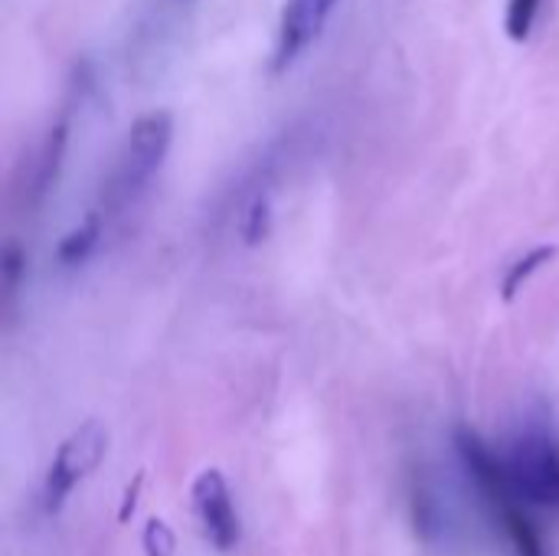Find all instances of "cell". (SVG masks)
Segmentation results:
<instances>
[{"label": "cell", "mask_w": 559, "mask_h": 556, "mask_svg": "<svg viewBox=\"0 0 559 556\" xmlns=\"http://www.w3.org/2000/svg\"><path fill=\"white\" fill-rule=\"evenodd\" d=\"M102 223H105V216L95 210V213H88L82 223H79V229H72L66 239H62V246H59V259L62 262H69V265H79L92 249H95V242H98V236H102Z\"/></svg>", "instance_id": "6"}, {"label": "cell", "mask_w": 559, "mask_h": 556, "mask_svg": "<svg viewBox=\"0 0 559 556\" xmlns=\"http://www.w3.org/2000/svg\"><path fill=\"white\" fill-rule=\"evenodd\" d=\"M540 3L544 0H508V16H504V26H508V36L524 43L537 23V13H540Z\"/></svg>", "instance_id": "7"}, {"label": "cell", "mask_w": 559, "mask_h": 556, "mask_svg": "<svg viewBox=\"0 0 559 556\" xmlns=\"http://www.w3.org/2000/svg\"><path fill=\"white\" fill-rule=\"evenodd\" d=\"M554 259V249H537V252H531L527 259H521V262H514V269L508 272V279H504V295L508 298H514V292L521 288V282L524 279H531L544 262H550Z\"/></svg>", "instance_id": "9"}, {"label": "cell", "mask_w": 559, "mask_h": 556, "mask_svg": "<svg viewBox=\"0 0 559 556\" xmlns=\"http://www.w3.org/2000/svg\"><path fill=\"white\" fill-rule=\"evenodd\" d=\"M141 544H144V556L177 554V534H174V531H170V524H167V521H160V518H151V521L144 524V537H141Z\"/></svg>", "instance_id": "8"}, {"label": "cell", "mask_w": 559, "mask_h": 556, "mask_svg": "<svg viewBox=\"0 0 559 556\" xmlns=\"http://www.w3.org/2000/svg\"><path fill=\"white\" fill-rule=\"evenodd\" d=\"M341 0H285L275 36V69H288L328 26Z\"/></svg>", "instance_id": "5"}, {"label": "cell", "mask_w": 559, "mask_h": 556, "mask_svg": "<svg viewBox=\"0 0 559 556\" xmlns=\"http://www.w3.org/2000/svg\"><path fill=\"white\" fill-rule=\"evenodd\" d=\"M504 465L521 501L559 511V442L544 433L524 436Z\"/></svg>", "instance_id": "3"}, {"label": "cell", "mask_w": 559, "mask_h": 556, "mask_svg": "<svg viewBox=\"0 0 559 556\" xmlns=\"http://www.w3.org/2000/svg\"><path fill=\"white\" fill-rule=\"evenodd\" d=\"M170 138H174V118L167 111H151L131 125L118 164L111 170V180L105 187V210H98L102 216L124 210L144 193V187L154 180V174L160 170L170 151Z\"/></svg>", "instance_id": "1"}, {"label": "cell", "mask_w": 559, "mask_h": 556, "mask_svg": "<svg viewBox=\"0 0 559 556\" xmlns=\"http://www.w3.org/2000/svg\"><path fill=\"white\" fill-rule=\"evenodd\" d=\"M105 452H108V429L102 423H95V419L79 426L52 456V465H49L46 482H43V508L49 514H56L66 505L69 492L85 475H92L98 469Z\"/></svg>", "instance_id": "2"}, {"label": "cell", "mask_w": 559, "mask_h": 556, "mask_svg": "<svg viewBox=\"0 0 559 556\" xmlns=\"http://www.w3.org/2000/svg\"><path fill=\"white\" fill-rule=\"evenodd\" d=\"M141 482H144V472H138V475L131 478V485L124 488V501H121V508H118V521H121V524H128L131 514H134V505H138V495H141Z\"/></svg>", "instance_id": "10"}, {"label": "cell", "mask_w": 559, "mask_h": 556, "mask_svg": "<svg viewBox=\"0 0 559 556\" xmlns=\"http://www.w3.org/2000/svg\"><path fill=\"white\" fill-rule=\"evenodd\" d=\"M190 501H193V514H197V524H200L203 537L216 551L229 554L239 544V518H236V508H233L226 478L216 469H206L193 482Z\"/></svg>", "instance_id": "4"}]
</instances>
